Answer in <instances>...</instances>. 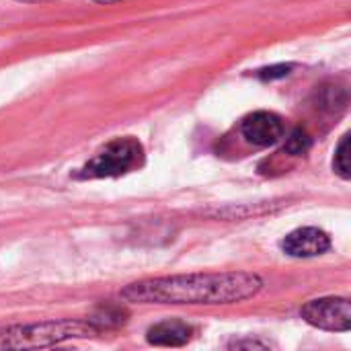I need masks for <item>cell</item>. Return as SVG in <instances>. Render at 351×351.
Returning <instances> with one entry per match:
<instances>
[{"mask_svg":"<svg viewBox=\"0 0 351 351\" xmlns=\"http://www.w3.org/2000/svg\"><path fill=\"white\" fill-rule=\"evenodd\" d=\"M329 249H331V237L317 226L296 228L288 232L282 241V251L294 259L319 257V255H325Z\"/></svg>","mask_w":351,"mask_h":351,"instance_id":"obj_6","label":"cell"},{"mask_svg":"<svg viewBox=\"0 0 351 351\" xmlns=\"http://www.w3.org/2000/svg\"><path fill=\"white\" fill-rule=\"evenodd\" d=\"M271 346L267 341L259 339H234L228 343V350H269Z\"/></svg>","mask_w":351,"mask_h":351,"instance_id":"obj_13","label":"cell"},{"mask_svg":"<svg viewBox=\"0 0 351 351\" xmlns=\"http://www.w3.org/2000/svg\"><path fill=\"white\" fill-rule=\"evenodd\" d=\"M290 70H292L290 64H276V66L257 70V78H261V80H278V78H286L290 74Z\"/></svg>","mask_w":351,"mask_h":351,"instance_id":"obj_12","label":"cell"},{"mask_svg":"<svg viewBox=\"0 0 351 351\" xmlns=\"http://www.w3.org/2000/svg\"><path fill=\"white\" fill-rule=\"evenodd\" d=\"M191 339H193V327L179 319L160 321L146 331V341L156 348H183Z\"/></svg>","mask_w":351,"mask_h":351,"instance_id":"obj_7","label":"cell"},{"mask_svg":"<svg viewBox=\"0 0 351 351\" xmlns=\"http://www.w3.org/2000/svg\"><path fill=\"white\" fill-rule=\"evenodd\" d=\"M23 2H39V0H23Z\"/></svg>","mask_w":351,"mask_h":351,"instance_id":"obj_14","label":"cell"},{"mask_svg":"<svg viewBox=\"0 0 351 351\" xmlns=\"http://www.w3.org/2000/svg\"><path fill=\"white\" fill-rule=\"evenodd\" d=\"M144 165V146L134 136L113 138L76 173V179H115L138 171Z\"/></svg>","mask_w":351,"mask_h":351,"instance_id":"obj_3","label":"cell"},{"mask_svg":"<svg viewBox=\"0 0 351 351\" xmlns=\"http://www.w3.org/2000/svg\"><path fill=\"white\" fill-rule=\"evenodd\" d=\"M311 146H313V138L308 136V132L302 130V128H296L286 138L284 152H288L290 156H302V154H306L311 150Z\"/></svg>","mask_w":351,"mask_h":351,"instance_id":"obj_9","label":"cell"},{"mask_svg":"<svg viewBox=\"0 0 351 351\" xmlns=\"http://www.w3.org/2000/svg\"><path fill=\"white\" fill-rule=\"evenodd\" d=\"M333 169L341 179H350L351 177V162H350V134H346L341 138V142L335 148V156H333Z\"/></svg>","mask_w":351,"mask_h":351,"instance_id":"obj_10","label":"cell"},{"mask_svg":"<svg viewBox=\"0 0 351 351\" xmlns=\"http://www.w3.org/2000/svg\"><path fill=\"white\" fill-rule=\"evenodd\" d=\"M263 278L251 271L183 274L148 278L128 284L119 292V298L136 304L218 306L251 300L263 290Z\"/></svg>","mask_w":351,"mask_h":351,"instance_id":"obj_1","label":"cell"},{"mask_svg":"<svg viewBox=\"0 0 351 351\" xmlns=\"http://www.w3.org/2000/svg\"><path fill=\"white\" fill-rule=\"evenodd\" d=\"M241 134L249 144L267 148L284 138L286 125L284 119L274 111H253L241 121Z\"/></svg>","mask_w":351,"mask_h":351,"instance_id":"obj_5","label":"cell"},{"mask_svg":"<svg viewBox=\"0 0 351 351\" xmlns=\"http://www.w3.org/2000/svg\"><path fill=\"white\" fill-rule=\"evenodd\" d=\"M300 317L315 329L348 333L351 329V302L343 296L315 298L300 308Z\"/></svg>","mask_w":351,"mask_h":351,"instance_id":"obj_4","label":"cell"},{"mask_svg":"<svg viewBox=\"0 0 351 351\" xmlns=\"http://www.w3.org/2000/svg\"><path fill=\"white\" fill-rule=\"evenodd\" d=\"M88 321H90V323L97 327V331L101 333L103 329H117V327L125 325L128 313H125L121 306H111V304H107V306H99L97 313H95Z\"/></svg>","mask_w":351,"mask_h":351,"instance_id":"obj_8","label":"cell"},{"mask_svg":"<svg viewBox=\"0 0 351 351\" xmlns=\"http://www.w3.org/2000/svg\"><path fill=\"white\" fill-rule=\"evenodd\" d=\"M99 335L97 327L86 321H41L29 325H12L0 329V350H37L60 346L70 339H86Z\"/></svg>","mask_w":351,"mask_h":351,"instance_id":"obj_2","label":"cell"},{"mask_svg":"<svg viewBox=\"0 0 351 351\" xmlns=\"http://www.w3.org/2000/svg\"><path fill=\"white\" fill-rule=\"evenodd\" d=\"M348 105V93L341 86H327L321 90V107L323 109H343Z\"/></svg>","mask_w":351,"mask_h":351,"instance_id":"obj_11","label":"cell"}]
</instances>
